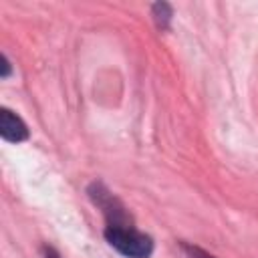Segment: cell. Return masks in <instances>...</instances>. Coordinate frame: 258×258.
I'll return each mask as SVG.
<instances>
[{"instance_id": "5b68a950", "label": "cell", "mask_w": 258, "mask_h": 258, "mask_svg": "<svg viewBox=\"0 0 258 258\" xmlns=\"http://www.w3.org/2000/svg\"><path fill=\"white\" fill-rule=\"evenodd\" d=\"M181 248H183V252L187 254V258H216V256H212L210 252H206L204 248H200V246H194V244H181Z\"/></svg>"}, {"instance_id": "6da1fadb", "label": "cell", "mask_w": 258, "mask_h": 258, "mask_svg": "<svg viewBox=\"0 0 258 258\" xmlns=\"http://www.w3.org/2000/svg\"><path fill=\"white\" fill-rule=\"evenodd\" d=\"M105 240L127 258H147L153 252L151 236L139 232L135 226H107Z\"/></svg>"}, {"instance_id": "8992f818", "label": "cell", "mask_w": 258, "mask_h": 258, "mask_svg": "<svg viewBox=\"0 0 258 258\" xmlns=\"http://www.w3.org/2000/svg\"><path fill=\"white\" fill-rule=\"evenodd\" d=\"M0 62H2V71H0V77L2 79H8L10 73H12V67H10V60L6 54H0Z\"/></svg>"}, {"instance_id": "3957f363", "label": "cell", "mask_w": 258, "mask_h": 258, "mask_svg": "<svg viewBox=\"0 0 258 258\" xmlns=\"http://www.w3.org/2000/svg\"><path fill=\"white\" fill-rule=\"evenodd\" d=\"M0 135H2L4 141L20 143V141L28 139V127L16 113L2 107L0 109Z\"/></svg>"}, {"instance_id": "7a4b0ae2", "label": "cell", "mask_w": 258, "mask_h": 258, "mask_svg": "<svg viewBox=\"0 0 258 258\" xmlns=\"http://www.w3.org/2000/svg\"><path fill=\"white\" fill-rule=\"evenodd\" d=\"M87 194L89 198L93 200V204L103 212L105 220H107V226H133L131 224V218L125 210V206L121 204L119 198H115L103 181H93L89 187H87Z\"/></svg>"}, {"instance_id": "52a82bcc", "label": "cell", "mask_w": 258, "mask_h": 258, "mask_svg": "<svg viewBox=\"0 0 258 258\" xmlns=\"http://www.w3.org/2000/svg\"><path fill=\"white\" fill-rule=\"evenodd\" d=\"M44 258H60V256L52 246H44Z\"/></svg>"}, {"instance_id": "277c9868", "label": "cell", "mask_w": 258, "mask_h": 258, "mask_svg": "<svg viewBox=\"0 0 258 258\" xmlns=\"http://www.w3.org/2000/svg\"><path fill=\"white\" fill-rule=\"evenodd\" d=\"M151 14H153V20H155V24H157L159 30H169L171 18H173L171 4H167V2H155L151 6Z\"/></svg>"}]
</instances>
